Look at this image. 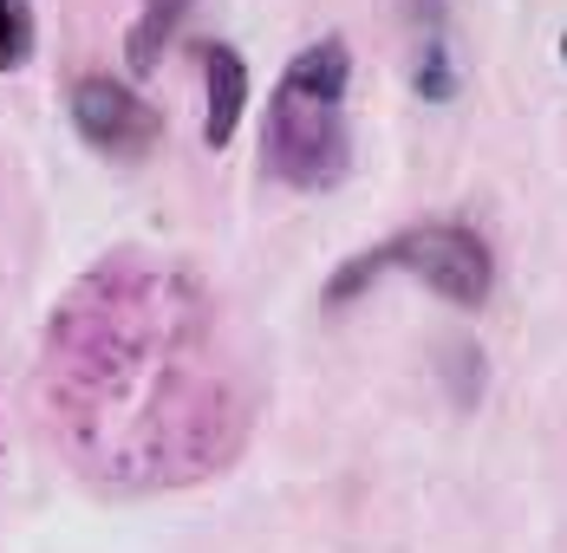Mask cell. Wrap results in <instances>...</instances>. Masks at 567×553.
Instances as JSON below:
<instances>
[{"label":"cell","instance_id":"obj_1","mask_svg":"<svg viewBox=\"0 0 567 553\" xmlns=\"http://www.w3.org/2000/svg\"><path fill=\"white\" fill-rule=\"evenodd\" d=\"M40 410L79 476L189 489L248 449L261 372L196 268L117 248L65 286L40 332Z\"/></svg>","mask_w":567,"mask_h":553},{"label":"cell","instance_id":"obj_2","mask_svg":"<svg viewBox=\"0 0 567 553\" xmlns=\"http://www.w3.org/2000/svg\"><path fill=\"white\" fill-rule=\"evenodd\" d=\"M346 85H352V46L340 33L300 46L281 65L268 117H261V164L287 189H340L352 176V124H346Z\"/></svg>","mask_w":567,"mask_h":553},{"label":"cell","instance_id":"obj_3","mask_svg":"<svg viewBox=\"0 0 567 553\" xmlns=\"http://www.w3.org/2000/svg\"><path fill=\"white\" fill-rule=\"evenodd\" d=\"M385 274L424 280L437 300L476 313V306H489V293H496V254H489V241H483L470 221H411V228L385 234L379 248L340 261V274L327 280V306L359 300L372 280H385Z\"/></svg>","mask_w":567,"mask_h":553},{"label":"cell","instance_id":"obj_4","mask_svg":"<svg viewBox=\"0 0 567 553\" xmlns=\"http://www.w3.org/2000/svg\"><path fill=\"white\" fill-rule=\"evenodd\" d=\"M72 131L99 150V157H112V164H137V157H151L157 150V137H164V117L151 111V98H137L124 79L112 72H85V79H72Z\"/></svg>","mask_w":567,"mask_h":553},{"label":"cell","instance_id":"obj_5","mask_svg":"<svg viewBox=\"0 0 567 553\" xmlns=\"http://www.w3.org/2000/svg\"><path fill=\"white\" fill-rule=\"evenodd\" d=\"M196 59H203V144L228 150L241 131V111H248V59L223 40L196 46Z\"/></svg>","mask_w":567,"mask_h":553},{"label":"cell","instance_id":"obj_6","mask_svg":"<svg viewBox=\"0 0 567 553\" xmlns=\"http://www.w3.org/2000/svg\"><path fill=\"white\" fill-rule=\"evenodd\" d=\"M196 0H144V13H137V27L124 33V59H131V72L144 79V72H157V59L171 53L176 27H183V13H189Z\"/></svg>","mask_w":567,"mask_h":553},{"label":"cell","instance_id":"obj_7","mask_svg":"<svg viewBox=\"0 0 567 553\" xmlns=\"http://www.w3.org/2000/svg\"><path fill=\"white\" fill-rule=\"evenodd\" d=\"M417 20H424V7H417ZM411 92L424 105H451L456 98V59L444 46V13L424 20V46H417V65H411Z\"/></svg>","mask_w":567,"mask_h":553},{"label":"cell","instance_id":"obj_8","mask_svg":"<svg viewBox=\"0 0 567 553\" xmlns=\"http://www.w3.org/2000/svg\"><path fill=\"white\" fill-rule=\"evenodd\" d=\"M33 40H40L33 0H0V72H20L33 59Z\"/></svg>","mask_w":567,"mask_h":553},{"label":"cell","instance_id":"obj_9","mask_svg":"<svg viewBox=\"0 0 567 553\" xmlns=\"http://www.w3.org/2000/svg\"><path fill=\"white\" fill-rule=\"evenodd\" d=\"M561 65H567V40H561Z\"/></svg>","mask_w":567,"mask_h":553}]
</instances>
